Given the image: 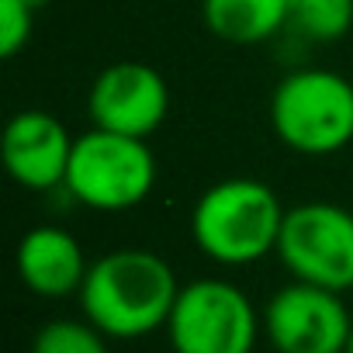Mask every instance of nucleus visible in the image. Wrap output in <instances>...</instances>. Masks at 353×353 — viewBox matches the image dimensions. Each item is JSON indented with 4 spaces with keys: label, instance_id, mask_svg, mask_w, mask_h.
I'll list each match as a JSON object with an SVG mask.
<instances>
[{
    "label": "nucleus",
    "instance_id": "9d476101",
    "mask_svg": "<svg viewBox=\"0 0 353 353\" xmlns=\"http://www.w3.org/2000/svg\"><path fill=\"white\" fill-rule=\"evenodd\" d=\"M87 256L73 232L59 225H39L18 243V277L39 298H70L80 294L87 281Z\"/></svg>",
    "mask_w": 353,
    "mask_h": 353
},
{
    "label": "nucleus",
    "instance_id": "ddd939ff",
    "mask_svg": "<svg viewBox=\"0 0 353 353\" xmlns=\"http://www.w3.org/2000/svg\"><path fill=\"white\" fill-rule=\"evenodd\" d=\"M32 353H111V350H108V336L94 322L52 319L35 332Z\"/></svg>",
    "mask_w": 353,
    "mask_h": 353
},
{
    "label": "nucleus",
    "instance_id": "20e7f679",
    "mask_svg": "<svg viewBox=\"0 0 353 353\" xmlns=\"http://www.w3.org/2000/svg\"><path fill=\"white\" fill-rule=\"evenodd\" d=\"M63 188L90 212H128L156 188V156L145 139L90 128L73 142Z\"/></svg>",
    "mask_w": 353,
    "mask_h": 353
},
{
    "label": "nucleus",
    "instance_id": "dca6fc26",
    "mask_svg": "<svg viewBox=\"0 0 353 353\" xmlns=\"http://www.w3.org/2000/svg\"><path fill=\"white\" fill-rule=\"evenodd\" d=\"M346 353H353V332H350V339H346Z\"/></svg>",
    "mask_w": 353,
    "mask_h": 353
},
{
    "label": "nucleus",
    "instance_id": "f03ea898",
    "mask_svg": "<svg viewBox=\"0 0 353 353\" xmlns=\"http://www.w3.org/2000/svg\"><path fill=\"white\" fill-rule=\"evenodd\" d=\"M288 208L277 191L253 176H229L212 184L194 212L191 236L198 250L222 267H250L277 253Z\"/></svg>",
    "mask_w": 353,
    "mask_h": 353
},
{
    "label": "nucleus",
    "instance_id": "9b49d317",
    "mask_svg": "<svg viewBox=\"0 0 353 353\" xmlns=\"http://www.w3.org/2000/svg\"><path fill=\"white\" fill-rule=\"evenodd\" d=\"M291 0H201L205 28L229 46H260L288 28Z\"/></svg>",
    "mask_w": 353,
    "mask_h": 353
},
{
    "label": "nucleus",
    "instance_id": "423d86ee",
    "mask_svg": "<svg viewBox=\"0 0 353 353\" xmlns=\"http://www.w3.org/2000/svg\"><path fill=\"white\" fill-rule=\"evenodd\" d=\"M277 256L301 284L325 291L353 288V212L332 201H305L288 208Z\"/></svg>",
    "mask_w": 353,
    "mask_h": 353
},
{
    "label": "nucleus",
    "instance_id": "1a4fd4ad",
    "mask_svg": "<svg viewBox=\"0 0 353 353\" xmlns=\"http://www.w3.org/2000/svg\"><path fill=\"white\" fill-rule=\"evenodd\" d=\"M73 142L77 139L56 114L32 108L18 111L8 121L0 152H4V166L14 184H21L25 191H52L66 184Z\"/></svg>",
    "mask_w": 353,
    "mask_h": 353
},
{
    "label": "nucleus",
    "instance_id": "6e6552de",
    "mask_svg": "<svg viewBox=\"0 0 353 353\" xmlns=\"http://www.w3.org/2000/svg\"><path fill=\"white\" fill-rule=\"evenodd\" d=\"M87 111L94 128L145 139L166 121L170 87L159 70L135 59H121L97 73L87 94Z\"/></svg>",
    "mask_w": 353,
    "mask_h": 353
},
{
    "label": "nucleus",
    "instance_id": "2eb2a0df",
    "mask_svg": "<svg viewBox=\"0 0 353 353\" xmlns=\"http://www.w3.org/2000/svg\"><path fill=\"white\" fill-rule=\"evenodd\" d=\"M25 4H28V8H35V11H39V8H46V4H49V0H25Z\"/></svg>",
    "mask_w": 353,
    "mask_h": 353
},
{
    "label": "nucleus",
    "instance_id": "4468645a",
    "mask_svg": "<svg viewBox=\"0 0 353 353\" xmlns=\"http://www.w3.org/2000/svg\"><path fill=\"white\" fill-rule=\"evenodd\" d=\"M35 28V8H28L25 0H0V56L14 59Z\"/></svg>",
    "mask_w": 353,
    "mask_h": 353
},
{
    "label": "nucleus",
    "instance_id": "0eeeda50",
    "mask_svg": "<svg viewBox=\"0 0 353 353\" xmlns=\"http://www.w3.org/2000/svg\"><path fill=\"white\" fill-rule=\"evenodd\" d=\"M353 319L336 291L291 281L263 308V336L277 353H346Z\"/></svg>",
    "mask_w": 353,
    "mask_h": 353
},
{
    "label": "nucleus",
    "instance_id": "f8f14e48",
    "mask_svg": "<svg viewBox=\"0 0 353 353\" xmlns=\"http://www.w3.org/2000/svg\"><path fill=\"white\" fill-rule=\"evenodd\" d=\"M288 28L308 42H336L353 28V0H291Z\"/></svg>",
    "mask_w": 353,
    "mask_h": 353
},
{
    "label": "nucleus",
    "instance_id": "7ed1b4c3",
    "mask_svg": "<svg viewBox=\"0 0 353 353\" xmlns=\"http://www.w3.org/2000/svg\"><path fill=\"white\" fill-rule=\"evenodd\" d=\"M277 139L301 156H332L353 142V83L322 66L288 73L270 97Z\"/></svg>",
    "mask_w": 353,
    "mask_h": 353
},
{
    "label": "nucleus",
    "instance_id": "39448f33",
    "mask_svg": "<svg viewBox=\"0 0 353 353\" xmlns=\"http://www.w3.org/2000/svg\"><path fill=\"white\" fill-rule=\"evenodd\" d=\"M166 332L173 353H253L263 315L232 281L201 277L181 288Z\"/></svg>",
    "mask_w": 353,
    "mask_h": 353
},
{
    "label": "nucleus",
    "instance_id": "f257e3e1",
    "mask_svg": "<svg viewBox=\"0 0 353 353\" xmlns=\"http://www.w3.org/2000/svg\"><path fill=\"white\" fill-rule=\"evenodd\" d=\"M176 294V274L159 253L121 246L90 263L77 298L83 319L108 339H139L170 322Z\"/></svg>",
    "mask_w": 353,
    "mask_h": 353
}]
</instances>
